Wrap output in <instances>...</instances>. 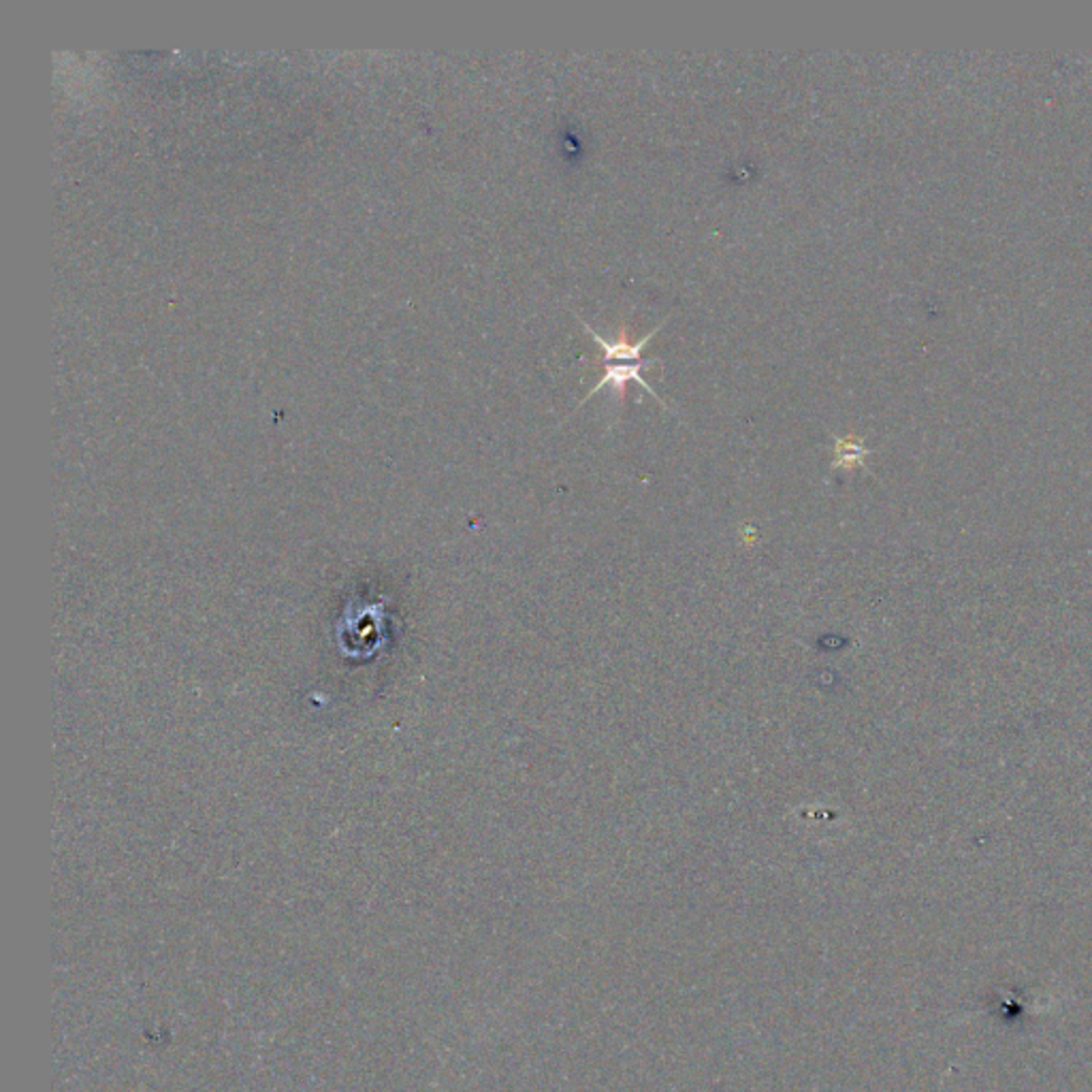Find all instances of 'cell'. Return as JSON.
Masks as SVG:
<instances>
[{
	"label": "cell",
	"instance_id": "cell-1",
	"mask_svg": "<svg viewBox=\"0 0 1092 1092\" xmlns=\"http://www.w3.org/2000/svg\"><path fill=\"white\" fill-rule=\"evenodd\" d=\"M654 365H658V359H654V361H636V363H621V361L604 363V376L600 378V382L596 384V387L585 395V400H583L581 404H578V408H581L585 402H590V398H594L596 393H600L604 387H613L615 395L623 402V400H625V387H627V382H629V380L638 382L640 387H645V389H647V393H651L658 402H662V400L658 398V393L649 387V384H647L645 380H642V369L654 367ZM662 404H664V402H662ZM664 406H666V404H664Z\"/></svg>",
	"mask_w": 1092,
	"mask_h": 1092
},
{
	"label": "cell",
	"instance_id": "cell-3",
	"mask_svg": "<svg viewBox=\"0 0 1092 1092\" xmlns=\"http://www.w3.org/2000/svg\"><path fill=\"white\" fill-rule=\"evenodd\" d=\"M837 451H839V459H841V464L856 462V459H860V455H864V451H862V448H860L858 444H852V442H848V440H839Z\"/></svg>",
	"mask_w": 1092,
	"mask_h": 1092
},
{
	"label": "cell",
	"instance_id": "cell-2",
	"mask_svg": "<svg viewBox=\"0 0 1092 1092\" xmlns=\"http://www.w3.org/2000/svg\"><path fill=\"white\" fill-rule=\"evenodd\" d=\"M666 320H668V316L662 320V323H660L656 329H651L645 338H642V340H636V342H629V340H627V329H621V331H619V338H617L615 342H611V340H604L596 329H592V327L585 323V320H581V325H583V329H585L587 334L594 336V340H596L598 346L602 348V359H600L602 363H611V361L636 363V361H642V359H640V352L647 348V344L654 340V336H656V334L666 325Z\"/></svg>",
	"mask_w": 1092,
	"mask_h": 1092
}]
</instances>
